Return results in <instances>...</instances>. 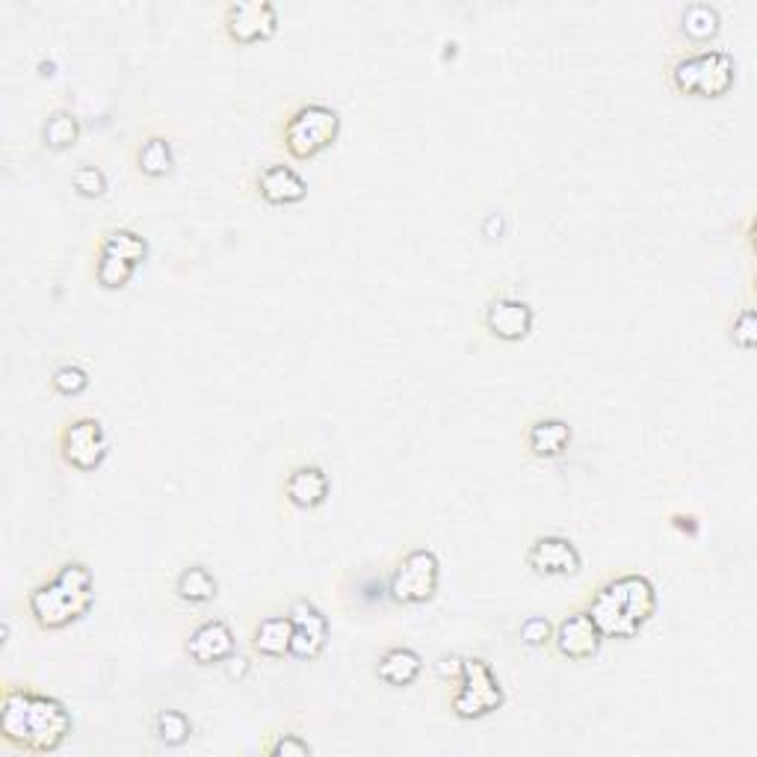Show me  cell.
<instances>
[{
    "instance_id": "cell-11",
    "label": "cell",
    "mask_w": 757,
    "mask_h": 757,
    "mask_svg": "<svg viewBox=\"0 0 757 757\" xmlns=\"http://www.w3.org/2000/svg\"><path fill=\"white\" fill-rule=\"evenodd\" d=\"M526 565L539 577H574L580 572L583 556L572 539L539 536L526 551Z\"/></svg>"
},
{
    "instance_id": "cell-30",
    "label": "cell",
    "mask_w": 757,
    "mask_h": 757,
    "mask_svg": "<svg viewBox=\"0 0 757 757\" xmlns=\"http://www.w3.org/2000/svg\"><path fill=\"white\" fill-rule=\"evenodd\" d=\"M554 639V625L545 619V616H530V619L521 625V642L530 648H542Z\"/></svg>"
},
{
    "instance_id": "cell-8",
    "label": "cell",
    "mask_w": 757,
    "mask_h": 757,
    "mask_svg": "<svg viewBox=\"0 0 757 757\" xmlns=\"http://www.w3.org/2000/svg\"><path fill=\"white\" fill-rule=\"evenodd\" d=\"M60 450H63L65 465H72L74 471H95L102 468L107 452H110V441L104 433L102 420L95 417H77L63 429L60 438Z\"/></svg>"
},
{
    "instance_id": "cell-10",
    "label": "cell",
    "mask_w": 757,
    "mask_h": 757,
    "mask_svg": "<svg viewBox=\"0 0 757 757\" xmlns=\"http://www.w3.org/2000/svg\"><path fill=\"white\" fill-rule=\"evenodd\" d=\"M290 621H294V639H290V657L296 660H317L323 654L326 642H329V619L326 612L311 604V600L299 598L290 604Z\"/></svg>"
},
{
    "instance_id": "cell-32",
    "label": "cell",
    "mask_w": 757,
    "mask_h": 757,
    "mask_svg": "<svg viewBox=\"0 0 757 757\" xmlns=\"http://www.w3.org/2000/svg\"><path fill=\"white\" fill-rule=\"evenodd\" d=\"M438 672H441L444 678L450 674V678H456V681H459V674H462V660H459V657H450V660L444 657L441 663H438Z\"/></svg>"
},
{
    "instance_id": "cell-18",
    "label": "cell",
    "mask_w": 757,
    "mask_h": 757,
    "mask_svg": "<svg viewBox=\"0 0 757 757\" xmlns=\"http://www.w3.org/2000/svg\"><path fill=\"white\" fill-rule=\"evenodd\" d=\"M420 672H424V657L415 648H388L376 663V678L391 686L415 684Z\"/></svg>"
},
{
    "instance_id": "cell-29",
    "label": "cell",
    "mask_w": 757,
    "mask_h": 757,
    "mask_svg": "<svg viewBox=\"0 0 757 757\" xmlns=\"http://www.w3.org/2000/svg\"><path fill=\"white\" fill-rule=\"evenodd\" d=\"M72 184L74 190L81 195H86V199H98V195H104V190H107V178H104V172L98 167H81L74 169Z\"/></svg>"
},
{
    "instance_id": "cell-2",
    "label": "cell",
    "mask_w": 757,
    "mask_h": 757,
    "mask_svg": "<svg viewBox=\"0 0 757 757\" xmlns=\"http://www.w3.org/2000/svg\"><path fill=\"white\" fill-rule=\"evenodd\" d=\"M657 610V589L646 574H621L589 600V619L604 639H633Z\"/></svg>"
},
{
    "instance_id": "cell-27",
    "label": "cell",
    "mask_w": 757,
    "mask_h": 757,
    "mask_svg": "<svg viewBox=\"0 0 757 757\" xmlns=\"http://www.w3.org/2000/svg\"><path fill=\"white\" fill-rule=\"evenodd\" d=\"M51 388L63 397H77L89 388V373L81 364H63L51 373Z\"/></svg>"
},
{
    "instance_id": "cell-23",
    "label": "cell",
    "mask_w": 757,
    "mask_h": 757,
    "mask_svg": "<svg viewBox=\"0 0 757 757\" xmlns=\"http://www.w3.org/2000/svg\"><path fill=\"white\" fill-rule=\"evenodd\" d=\"M134 273H137V264H130V260L119 258V255H113V252L98 249L95 278H98V285L102 287H107V290H119V287H125L130 278H134Z\"/></svg>"
},
{
    "instance_id": "cell-1",
    "label": "cell",
    "mask_w": 757,
    "mask_h": 757,
    "mask_svg": "<svg viewBox=\"0 0 757 757\" xmlns=\"http://www.w3.org/2000/svg\"><path fill=\"white\" fill-rule=\"evenodd\" d=\"M0 734L24 751L47 755L72 734V713L54 695L30 693L24 686H7L0 704Z\"/></svg>"
},
{
    "instance_id": "cell-17",
    "label": "cell",
    "mask_w": 757,
    "mask_h": 757,
    "mask_svg": "<svg viewBox=\"0 0 757 757\" xmlns=\"http://www.w3.org/2000/svg\"><path fill=\"white\" fill-rule=\"evenodd\" d=\"M572 444V426L559 417H542L526 429V450L536 459H559Z\"/></svg>"
},
{
    "instance_id": "cell-13",
    "label": "cell",
    "mask_w": 757,
    "mask_h": 757,
    "mask_svg": "<svg viewBox=\"0 0 757 757\" xmlns=\"http://www.w3.org/2000/svg\"><path fill=\"white\" fill-rule=\"evenodd\" d=\"M600 630L595 628V621L589 619V612H572L565 616L554 628V646L556 651L568 660H589L600 651Z\"/></svg>"
},
{
    "instance_id": "cell-25",
    "label": "cell",
    "mask_w": 757,
    "mask_h": 757,
    "mask_svg": "<svg viewBox=\"0 0 757 757\" xmlns=\"http://www.w3.org/2000/svg\"><path fill=\"white\" fill-rule=\"evenodd\" d=\"M102 249L113 252V255H119V258L130 260V264H137L139 267L148 255V243L142 241L137 232H130V228H116V232H110L104 237Z\"/></svg>"
},
{
    "instance_id": "cell-4",
    "label": "cell",
    "mask_w": 757,
    "mask_h": 757,
    "mask_svg": "<svg viewBox=\"0 0 757 757\" xmlns=\"http://www.w3.org/2000/svg\"><path fill=\"white\" fill-rule=\"evenodd\" d=\"M737 81V63L728 51H702L674 63L672 84L678 93L695 98H722Z\"/></svg>"
},
{
    "instance_id": "cell-26",
    "label": "cell",
    "mask_w": 757,
    "mask_h": 757,
    "mask_svg": "<svg viewBox=\"0 0 757 757\" xmlns=\"http://www.w3.org/2000/svg\"><path fill=\"white\" fill-rule=\"evenodd\" d=\"M154 734L167 746H184L193 734V722L186 719V713L181 711H160L154 716Z\"/></svg>"
},
{
    "instance_id": "cell-24",
    "label": "cell",
    "mask_w": 757,
    "mask_h": 757,
    "mask_svg": "<svg viewBox=\"0 0 757 757\" xmlns=\"http://www.w3.org/2000/svg\"><path fill=\"white\" fill-rule=\"evenodd\" d=\"M719 12L711 3H693L684 12V33L693 42H707L719 33Z\"/></svg>"
},
{
    "instance_id": "cell-28",
    "label": "cell",
    "mask_w": 757,
    "mask_h": 757,
    "mask_svg": "<svg viewBox=\"0 0 757 757\" xmlns=\"http://www.w3.org/2000/svg\"><path fill=\"white\" fill-rule=\"evenodd\" d=\"M731 341L737 343L739 350H755L757 343V314L755 308H743L737 317H734V326H731Z\"/></svg>"
},
{
    "instance_id": "cell-6",
    "label": "cell",
    "mask_w": 757,
    "mask_h": 757,
    "mask_svg": "<svg viewBox=\"0 0 757 757\" xmlns=\"http://www.w3.org/2000/svg\"><path fill=\"white\" fill-rule=\"evenodd\" d=\"M456 693L450 699L452 713L465 722L482 719V716H491L494 711L503 707L507 695H503V686L491 672V665L480 657H468L462 660V674L456 681Z\"/></svg>"
},
{
    "instance_id": "cell-15",
    "label": "cell",
    "mask_w": 757,
    "mask_h": 757,
    "mask_svg": "<svg viewBox=\"0 0 757 757\" xmlns=\"http://www.w3.org/2000/svg\"><path fill=\"white\" fill-rule=\"evenodd\" d=\"M332 491L329 473L317 465H299L290 471L285 482V498L294 503L296 509H317L323 507L326 498Z\"/></svg>"
},
{
    "instance_id": "cell-12",
    "label": "cell",
    "mask_w": 757,
    "mask_h": 757,
    "mask_svg": "<svg viewBox=\"0 0 757 757\" xmlns=\"http://www.w3.org/2000/svg\"><path fill=\"white\" fill-rule=\"evenodd\" d=\"M533 320H536L533 308L526 306L524 299H515V296H498L486 308V329L498 341H524L526 334L533 332Z\"/></svg>"
},
{
    "instance_id": "cell-5",
    "label": "cell",
    "mask_w": 757,
    "mask_h": 757,
    "mask_svg": "<svg viewBox=\"0 0 757 757\" xmlns=\"http://www.w3.org/2000/svg\"><path fill=\"white\" fill-rule=\"evenodd\" d=\"M341 134V116L326 104H302L285 121V148L290 158L311 160L334 146Z\"/></svg>"
},
{
    "instance_id": "cell-19",
    "label": "cell",
    "mask_w": 757,
    "mask_h": 757,
    "mask_svg": "<svg viewBox=\"0 0 757 757\" xmlns=\"http://www.w3.org/2000/svg\"><path fill=\"white\" fill-rule=\"evenodd\" d=\"M290 639H294V621L290 616H267L258 621L252 633V646L264 657L290 654Z\"/></svg>"
},
{
    "instance_id": "cell-21",
    "label": "cell",
    "mask_w": 757,
    "mask_h": 757,
    "mask_svg": "<svg viewBox=\"0 0 757 757\" xmlns=\"http://www.w3.org/2000/svg\"><path fill=\"white\" fill-rule=\"evenodd\" d=\"M137 167L146 178H167L175 167V154H172V146L169 139L163 137H148L142 146H139Z\"/></svg>"
},
{
    "instance_id": "cell-9",
    "label": "cell",
    "mask_w": 757,
    "mask_h": 757,
    "mask_svg": "<svg viewBox=\"0 0 757 757\" xmlns=\"http://www.w3.org/2000/svg\"><path fill=\"white\" fill-rule=\"evenodd\" d=\"M278 30V12L269 0H237L225 10V33L237 45L264 42Z\"/></svg>"
},
{
    "instance_id": "cell-20",
    "label": "cell",
    "mask_w": 757,
    "mask_h": 757,
    "mask_svg": "<svg viewBox=\"0 0 757 757\" xmlns=\"http://www.w3.org/2000/svg\"><path fill=\"white\" fill-rule=\"evenodd\" d=\"M175 591L178 598L186 600V604H207V600L216 598L220 583H216V577L204 565H190V568L178 574Z\"/></svg>"
},
{
    "instance_id": "cell-16",
    "label": "cell",
    "mask_w": 757,
    "mask_h": 757,
    "mask_svg": "<svg viewBox=\"0 0 757 757\" xmlns=\"http://www.w3.org/2000/svg\"><path fill=\"white\" fill-rule=\"evenodd\" d=\"M258 193L267 204H296L308 195V184L294 167L273 163L258 175Z\"/></svg>"
},
{
    "instance_id": "cell-22",
    "label": "cell",
    "mask_w": 757,
    "mask_h": 757,
    "mask_svg": "<svg viewBox=\"0 0 757 757\" xmlns=\"http://www.w3.org/2000/svg\"><path fill=\"white\" fill-rule=\"evenodd\" d=\"M42 139L51 151H65L81 139V119L68 110H54L47 116L45 128H42Z\"/></svg>"
},
{
    "instance_id": "cell-14",
    "label": "cell",
    "mask_w": 757,
    "mask_h": 757,
    "mask_svg": "<svg viewBox=\"0 0 757 757\" xmlns=\"http://www.w3.org/2000/svg\"><path fill=\"white\" fill-rule=\"evenodd\" d=\"M186 654L199 665H213L234 654V630L222 619H207L186 639Z\"/></svg>"
},
{
    "instance_id": "cell-3",
    "label": "cell",
    "mask_w": 757,
    "mask_h": 757,
    "mask_svg": "<svg viewBox=\"0 0 757 757\" xmlns=\"http://www.w3.org/2000/svg\"><path fill=\"white\" fill-rule=\"evenodd\" d=\"M93 572L84 563H65L54 580L28 595L30 616L42 630H63L93 607Z\"/></svg>"
},
{
    "instance_id": "cell-33",
    "label": "cell",
    "mask_w": 757,
    "mask_h": 757,
    "mask_svg": "<svg viewBox=\"0 0 757 757\" xmlns=\"http://www.w3.org/2000/svg\"><path fill=\"white\" fill-rule=\"evenodd\" d=\"M228 660H232V665H228V674H232V678H243V674L249 672V660H246V657L232 654Z\"/></svg>"
},
{
    "instance_id": "cell-31",
    "label": "cell",
    "mask_w": 757,
    "mask_h": 757,
    "mask_svg": "<svg viewBox=\"0 0 757 757\" xmlns=\"http://www.w3.org/2000/svg\"><path fill=\"white\" fill-rule=\"evenodd\" d=\"M311 751H314V748L308 746L302 737H296V734H285V737H278L276 743H269L267 746L269 757H306L311 755Z\"/></svg>"
},
{
    "instance_id": "cell-7",
    "label": "cell",
    "mask_w": 757,
    "mask_h": 757,
    "mask_svg": "<svg viewBox=\"0 0 757 757\" xmlns=\"http://www.w3.org/2000/svg\"><path fill=\"white\" fill-rule=\"evenodd\" d=\"M441 583V563L429 547L408 551L391 572L388 591L397 604H426L435 598Z\"/></svg>"
}]
</instances>
